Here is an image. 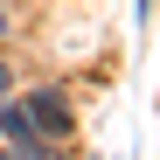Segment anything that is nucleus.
Instances as JSON below:
<instances>
[{"label": "nucleus", "instance_id": "1", "mask_svg": "<svg viewBox=\"0 0 160 160\" xmlns=\"http://www.w3.org/2000/svg\"><path fill=\"white\" fill-rule=\"evenodd\" d=\"M0 132H14V146L63 139V132H70V104L49 98V91H35V98H21V104H7V112H0Z\"/></svg>", "mask_w": 160, "mask_h": 160}, {"label": "nucleus", "instance_id": "2", "mask_svg": "<svg viewBox=\"0 0 160 160\" xmlns=\"http://www.w3.org/2000/svg\"><path fill=\"white\" fill-rule=\"evenodd\" d=\"M0 160H42V153H35V146H28V153H0Z\"/></svg>", "mask_w": 160, "mask_h": 160}, {"label": "nucleus", "instance_id": "3", "mask_svg": "<svg viewBox=\"0 0 160 160\" xmlns=\"http://www.w3.org/2000/svg\"><path fill=\"white\" fill-rule=\"evenodd\" d=\"M7 77H14V70H7V63H0V98H7Z\"/></svg>", "mask_w": 160, "mask_h": 160}, {"label": "nucleus", "instance_id": "4", "mask_svg": "<svg viewBox=\"0 0 160 160\" xmlns=\"http://www.w3.org/2000/svg\"><path fill=\"white\" fill-rule=\"evenodd\" d=\"M0 28H7V14H0Z\"/></svg>", "mask_w": 160, "mask_h": 160}]
</instances>
